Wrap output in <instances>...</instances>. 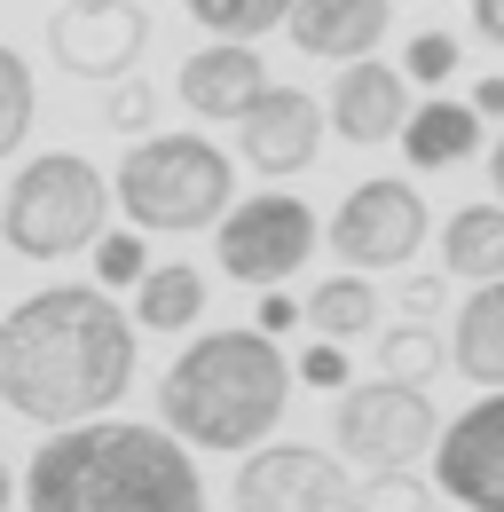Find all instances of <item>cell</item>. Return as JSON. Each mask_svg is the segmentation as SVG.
Returning <instances> with one entry per match:
<instances>
[{
  "instance_id": "30bf717a",
  "label": "cell",
  "mask_w": 504,
  "mask_h": 512,
  "mask_svg": "<svg viewBox=\"0 0 504 512\" xmlns=\"http://www.w3.org/2000/svg\"><path fill=\"white\" fill-rule=\"evenodd\" d=\"M434 489L465 512H504V386H489L434 434Z\"/></svg>"
},
{
  "instance_id": "d6986e66",
  "label": "cell",
  "mask_w": 504,
  "mask_h": 512,
  "mask_svg": "<svg viewBox=\"0 0 504 512\" xmlns=\"http://www.w3.org/2000/svg\"><path fill=\"white\" fill-rule=\"evenodd\" d=\"M441 268L465 276V284L504 276V205H457L441 221Z\"/></svg>"
},
{
  "instance_id": "cb8c5ba5",
  "label": "cell",
  "mask_w": 504,
  "mask_h": 512,
  "mask_svg": "<svg viewBox=\"0 0 504 512\" xmlns=\"http://www.w3.org/2000/svg\"><path fill=\"white\" fill-rule=\"evenodd\" d=\"M142 276H150L142 229H103V237H95V284H103V292H126V284H142Z\"/></svg>"
},
{
  "instance_id": "e0dca14e",
  "label": "cell",
  "mask_w": 504,
  "mask_h": 512,
  "mask_svg": "<svg viewBox=\"0 0 504 512\" xmlns=\"http://www.w3.org/2000/svg\"><path fill=\"white\" fill-rule=\"evenodd\" d=\"M449 363L473 386H504V276L473 284V300L457 308V331H449Z\"/></svg>"
},
{
  "instance_id": "4fadbf2b",
  "label": "cell",
  "mask_w": 504,
  "mask_h": 512,
  "mask_svg": "<svg viewBox=\"0 0 504 512\" xmlns=\"http://www.w3.org/2000/svg\"><path fill=\"white\" fill-rule=\"evenodd\" d=\"M323 119H331L339 142H394L402 119H410V71H402V64H378V56L339 64Z\"/></svg>"
},
{
  "instance_id": "44dd1931",
  "label": "cell",
  "mask_w": 504,
  "mask_h": 512,
  "mask_svg": "<svg viewBox=\"0 0 504 512\" xmlns=\"http://www.w3.org/2000/svg\"><path fill=\"white\" fill-rule=\"evenodd\" d=\"M182 8L213 40H260V32H284L292 16V0H182Z\"/></svg>"
},
{
  "instance_id": "9c48e42d",
  "label": "cell",
  "mask_w": 504,
  "mask_h": 512,
  "mask_svg": "<svg viewBox=\"0 0 504 512\" xmlns=\"http://www.w3.org/2000/svg\"><path fill=\"white\" fill-rule=\"evenodd\" d=\"M229 497H237V512H355V481H347L339 449L268 442L237 465Z\"/></svg>"
},
{
  "instance_id": "4316f807",
  "label": "cell",
  "mask_w": 504,
  "mask_h": 512,
  "mask_svg": "<svg viewBox=\"0 0 504 512\" xmlns=\"http://www.w3.org/2000/svg\"><path fill=\"white\" fill-rule=\"evenodd\" d=\"M103 119H111L119 134H150V119H158V95H150V87L126 71V87H111V95H103Z\"/></svg>"
},
{
  "instance_id": "6da1fadb",
  "label": "cell",
  "mask_w": 504,
  "mask_h": 512,
  "mask_svg": "<svg viewBox=\"0 0 504 512\" xmlns=\"http://www.w3.org/2000/svg\"><path fill=\"white\" fill-rule=\"evenodd\" d=\"M134 386V323L103 284H48L0 316V402L32 426L111 418Z\"/></svg>"
},
{
  "instance_id": "ffe728a7",
  "label": "cell",
  "mask_w": 504,
  "mask_h": 512,
  "mask_svg": "<svg viewBox=\"0 0 504 512\" xmlns=\"http://www.w3.org/2000/svg\"><path fill=\"white\" fill-rule=\"evenodd\" d=\"M205 316V276L189 260H150V276L134 284V323L142 331H189Z\"/></svg>"
},
{
  "instance_id": "ac0fdd59",
  "label": "cell",
  "mask_w": 504,
  "mask_h": 512,
  "mask_svg": "<svg viewBox=\"0 0 504 512\" xmlns=\"http://www.w3.org/2000/svg\"><path fill=\"white\" fill-rule=\"evenodd\" d=\"M300 323H308L315 339H371L378 331V284L363 268H339V276H323L308 300H300Z\"/></svg>"
},
{
  "instance_id": "5b68a950",
  "label": "cell",
  "mask_w": 504,
  "mask_h": 512,
  "mask_svg": "<svg viewBox=\"0 0 504 512\" xmlns=\"http://www.w3.org/2000/svg\"><path fill=\"white\" fill-rule=\"evenodd\" d=\"M111 174L79 150H48L32 158L16 182H8V205H0V237L8 253L24 260H71V253H95L103 221H111Z\"/></svg>"
},
{
  "instance_id": "ba28073f",
  "label": "cell",
  "mask_w": 504,
  "mask_h": 512,
  "mask_svg": "<svg viewBox=\"0 0 504 512\" xmlns=\"http://www.w3.org/2000/svg\"><path fill=\"white\" fill-rule=\"evenodd\" d=\"M323 245L347 260V268H363V276H371V268L386 276V268L418 260V245H426V197H418V182H402V174L355 182V190L339 197Z\"/></svg>"
},
{
  "instance_id": "d4e9b609",
  "label": "cell",
  "mask_w": 504,
  "mask_h": 512,
  "mask_svg": "<svg viewBox=\"0 0 504 512\" xmlns=\"http://www.w3.org/2000/svg\"><path fill=\"white\" fill-rule=\"evenodd\" d=\"M355 512H434V489L402 465V473H371V489H355Z\"/></svg>"
},
{
  "instance_id": "9a60e30c",
  "label": "cell",
  "mask_w": 504,
  "mask_h": 512,
  "mask_svg": "<svg viewBox=\"0 0 504 512\" xmlns=\"http://www.w3.org/2000/svg\"><path fill=\"white\" fill-rule=\"evenodd\" d=\"M394 24V0H292L284 32L300 56H323V64H355V56H378Z\"/></svg>"
},
{
  "instance_id": "2e32d148",
  "label": "cell",
  "mask_w": 504,
  "mask_h": 512,
  "mask_svg": "<svg viewBox=\"0 0 504 512\" xmlns=\"http://www.w3.org/2000/svg\"><path fill=\"white\" fill-rule=\"evenodd\" d=\"M481 111L473 103H449V95H434V103H410V119H402V150H410V166L418 174H434V166H465L473 150H481Z\"/></svg>"
},
{
  "instance_id": "52a82bcc",
  "label": "cell",
  "mask_w": 504,
  "mask_h": 512,
  "mask_svg": "<svg viewBox=\"0 0 504 512\" xmlns=\"http://www.w3.org/2000/svg\"><path fill=\"white\" fill-rule=\"evenodd\" d=\"M213 260L229 284H292L315 260V213L300 197H237L221 221H213Z\"/></svg>"
},
{
  "instance_id": "603a6c76",
  "label": "cell",
  "mask_w": 504,
  "mask_h": 512,
  "mask_svg": "<svg viewBox=\"0 0 504 512\" xmlns=\"http://www.w3.org/2000/svg\"><path fill=\"white\" fill-rule=\"evenodd\" d=\"M441 363V339L426 323H394V331H378V379H410L426 386V371Z\"/></svg>"
},
{
  "instance_id": "277c9868",
  "label": "cell",
  "mask_w": 504,
  "mask_h": 512,
  "mask_svg": "<svg viewBox=\"0 0 504 512\" xmlns=\"http://www.w3.org/2000/svg\"><path fill=\"white\" fill-rule=\"evenodd\" d=\"M111 197L142 237H197L237 205V166L205 134H142L111 174Z\"/></svg>"
},
{
  "instance_id": "7a4b0ae2",
  "label": "cell",
  "mask_w": 504,
  "mask_h": 512,
  "mask_svg": "<svg viewBox=\"0 0 504 512\" xmlns=\"http://www.w3.org/2000/svg\"><path fill=\"white\" fill-rule=\"evenodd\" d=\"M24 512H205V481L182 434L134 418H87L56 426L32 449Z\"/></svg>"
},
{
  "instance_id": "83f0119b",
  "label": "cell",
  "mask_w": 504,
  "mask_h": 512,
  "mask_svg": "<svg viewBox=\"0 0 504 512\" xmlns=\"http://www.w3.org/2000/svg\"><path fill=\"white\" fill-rule=\"evenodd\" d=\"M292 379H308V386H347V379H355V371H347V347H339V339H315L308 355L292 363Z\"/></svg>"
},
{
  "instance_id": "7c38bea8",
  "label": "cell",
  "mask_w": 504,
  "mask_h": 512,
  "mask_svg": "<svg viewBox=\"0 0 504 512\" xmlns=\"http://www.w3.org/2000/svg\"><path fill=\"white\" fill-rule=\"evenodd\" d=\"M323 111H315L308 87H260L252 95V111L237 119V150H245L252 174H268V182H292V174H308L315 150H323Z\"/></svg>"
},
{
  "instance_id": "484cf974",
  "label": "cell",
  "mask_w": 504,
  "mask_h": 512,
  "mask_svg": "<svg viewBox=\"0 0 504 512\" xmlns=\"http://www.w3.org/2000/svg\"><path fill=\"white\" fill-rule=\"evenodd\" d=\"M465 64V48L449 40V32H410V48H402V71H410V87H441L449 71Z\"/></svg>"
},
{
  "instance_id": "7402d4cb",
  "label": "cell",
  "mask_w": 504,
  "mask_h": 512,
  "mask_svg": "<svg viewBox=\"0 0 504 512\" xmlns=\"http://www.w3.org/2000/svg\"><path fill=\"white\" fill-rule=\"evenodd\" d=\"M32 111H40V87H32V64L0 40V158H16L24 150V134H32Z\"/></svg>"
},
{
  "instance_id": "f1b7e54d",
  "label": "cell",
  "mask_w": 504,
  "mask_h": 512,
  "mask_svg": "<svg viewBox=\"0 0 504 512\" xmlns=\"http://www.w3.org/2000/svg\"><path fill=\"white\" fill-rule=\"evenodd\" d=\"M252 331H268V339L300 331V300H292L284 284H268V292H260V316H252Z\"/></svg>"
},
{
  "instance_id": "8992f818",
  "label": "cell",
  "mask_w": 504,
  "mask_h": 512,
  "mask_svg": "<svg viewBox=\"0 0 504 512\" xmlns=\"http://www.w3.org/2000/svg\"><path fill=\"white\" fill-rule=\"evenodd\" d=\"M434 402H426V386L410 379H371V386H347L339 394V418H331V442L347 465H363V473H402V465H418V457H434Z\"/></svg>"
},
{
  "instance_id": "5bb4252c",
  "label": "cell",
  "mask_w": 504,
  "mask_h": 512,
  "mask_svg": "<svg viewBox=\"0 0 504 512\" xmlns=\"http://www.w3.org/2000/svg\"><path fill=\"white\" fill-rule=\"evenodd\" d=\"M260 87H268L260 40H205V48L182 64V79H174V95H182L189 111H197V119H221V127L245 119Z\"/></svg>"
},
{
  "instance_id": "4dcf8cb0",
  "label": "cell",
  "mask_w": 504,
  "mask_h": 512,
  "mask_svg": "<svg viewBox=\"0 0 504 512\" xmlns=\"http://www.w3.org/2000/svg\"><path fill=\"white\" fill-rule=\"evenodd\" d=\"M473 111H481V119H497V127H504V71H489V79L473 87Z\"/></svg>"
},
{
  "instance_id": "d6a6232c",
  "label": "cell",
  "mask_w": 504,
  "mask_h": 512,
  "mask_svg": "<svg viewBox=\"0 0 504 512\" xmlns=\"http://www.w3.org/2000/svg\"><path fill=\"white\" fill-rule=\"evenodd\" d=\"M16 505V473H8V465H0V512Z\"/></svg>"
},
{
  "instance_id": "f546056e",
  "label": "cell",
  "mask_w": 504,
  "mask_h": 512,
  "mask_svg": "<svg viewBox=\"0 0 504 512\" xmlns=\"http://www.w3.org/2000/svg\"><path fill=\"white\" fill-rule=\"evenodd\" d=\"M473 32H481L489 48H504V0H473Z\"/></svg>"
},
{
  "instance_id": "8fae6325",
  "label": "cell",
  "mask_w": 504,
  "mask_h": 512,
  "mask_svg": "<svg viewBox=\"0 0 504 512\" xmlns=\"http://www.w3.org/2000/svg\"><path fill=\"white\" fill-rule=\"evenodd\" d=\"M48 48L79 79H126L150 48V8L142 0H71L48 16Z\"/></svg>"
},
{
  "instance_id": "1f68e13d",
  "label": "cell",
  "mask_w": 504,
  "mask_h": 512,
  "mask_svg": "<svg viewBox=\"0 0 504 512\" xmlns=\"http://www.w3.org/2000/svg\"><path fill=\"white\" fill-rule=\"evenodd\" d=\"M489 190L504 197V134H497V142H489Z\"/></svg>"
},
{
  "instance_id": "3957f363",
  "label": "cell",
  "mask_w": 504,
  "mask_h": 512,
  "mask_svg": "<svg viewBox=\"0 0 504 512\" xmlns=\"http://www.w3.org/2000/svg\"><path fill=\"white\" fill-rule=\"evenodd\" d=\"M292 363L268 331H197L158 379L166 434L189 449H252L284 426Z\"/></svg>"
}]
</instances>
